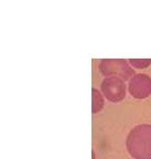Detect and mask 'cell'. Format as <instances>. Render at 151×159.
Instances as JSON below:
<instances>
[{"label": "cell", "mask_w": 151, "mask_h": 159, "mask_svg": "<svg viewBox=\"0 0 151 159\" xmlns=\"http://www.w3.org/2000/svg\"><path fill=\"white\" fill-rule=\"evenodd\" d=\"M128 89L135 98H147L151 94V77L147 74H136L129 81Z\"/></svg>", "instance_id": "obj_4"}, {"label": "cell", "mask_w": 151, "mask_h": 159, "mask_svg": "<svg viewBox=\"0 0 151 159\" xmlns=\"http://www.w3.org/2000/svg\"><path fill=\"white\" fill-rule=\"evenodd\" d=\"M92 97H93L92 112L93 114H96V113L100 112L104 108V97H103L102 93L96 89H92Z\"/></svg>", "instance_id": "obj_5"}, {"label": "cell", "mask_w": 151, "mask_h": 159, "mask_svg": "<svg viewBox=\"0 0 151 159\" xmlns=\"http://www.w3.org/2000/svg\"><path fill=\"white\" fill-rule=\"evenodd\" d=\"M126 147L134 159H151V125L134 127L127 136Z\"/></svg>", "instance_id": "obj_1"}, {"label": "cell", "mask_w": 151, "mask_h": 159, "mask_svg": "<svg viewBox=\"0 0 151 159\" xmlns=\"http://www.w3.org/2000/svg\"><path fill=\"white\" fill-rule=\"evenodd\" d=\"M128 62L136 69H146L151 65V59H130Z\"/></svg>", "instance_id": "obj_6"}, {"label": "cell", "mask_w": 151, "mask_h": 159, "mask_svg": "<svg viewBox=\"0 0 151 159\" xmlns=\"http://www.w3.org/2000/svg\"><path fill=\"white\" fill-rule=\"evenodd\" d=\"M93 159H95V152H93Z\"/></svg>", "instance_id": "obj_7"}, {"label": "cell", "mask_w": 151, "mask_h": 159, "mask_svg": "<svg viewBox=\"0 0 151 159\" xmlns=\"http://www.w3.org/2000/svg\"><path fill=\"white\" fill-rule=\"evenodd\" d=\"M104 96L112 103L122 102L126 96V84L125 81L119 77H106L100 85Z\"/></svg>", "instance_id": "obj_3"}, {"label": "cell", "mask_w": 151, "mask_h": 159, "mask_svg": "<svg viewBox=\"0 0 151 159\" xmlns=\"http://www.w3.org/2000/svg\"><path fill=\"white\" fill-rule=\"evenodd\" d=\"M99 71L104 76H116L124 81L135 76V71L128 61L122 59H103L99 63Z\"/></svg>", "instance_id": "obj_2"}]
</instances>
